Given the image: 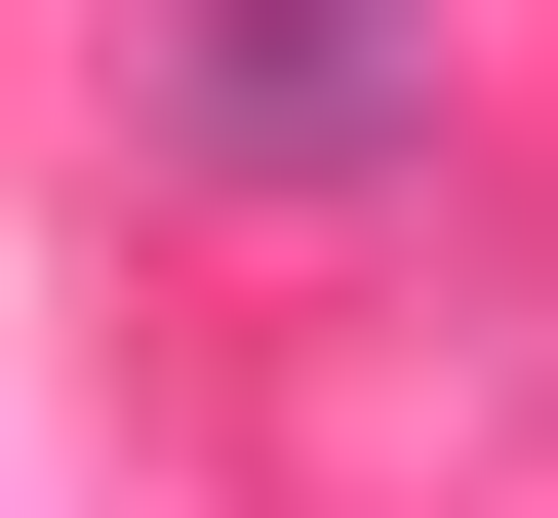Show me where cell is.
Wrapping results in <instances>:
<instances>
[{
	"label": "cell",
	"mask_w": 558,
	"mask_h": 518,
	"mask_svg": "<svg viewBox=\"0 0 558 518\" xmlns=\"http://www.w3.org/2000/svg\"><path fill=\"white\" fill-rule=\"evenodd\" d=\"M439 120V0H160V160L199 200H360Z\"/></svg>",
	"instance_id": "cell-1"
}]
</instances>
